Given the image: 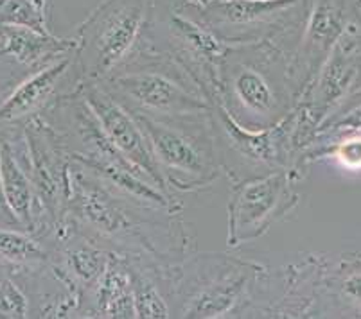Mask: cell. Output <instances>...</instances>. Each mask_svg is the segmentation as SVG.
<instances>
[{
	"label": "cell",
	"instance_id": "obj_7",
	"mask_svg": "<svg viewBox=\"0 0 361 319\" xmlns=\"http://www.w3.org/2000/svg\"><path fill=\"white\" fill-rule=\"evenodd\" d=\"M153 0H101L78 25L75 65L83 83H99L139 51Z\"/></svg>",
	"mask_w": 361,
	"mask_h": 319
},
{
	"label": "cell",
	"instance_id": "obj_16",
	"mask_svg": "<svg viewBox=\"0 0 361 319\" xmlns=\"http://www.w3.org/2000/svg\"><path fill=\"white\" fill-rule=\"evenodd\" d=\"M0 135V183L6 203L25 232L36 237H47L51 226L32 182L24 131L16 130Z\"/></svg>",
	"mask_w": 361,
	"mask_h": 319
},
{
	"label": "cell",
	"instance_id": "obj_13",
	"mask_svg": "<svg viewBox=\"0 0 361 319\" xmlns=\"http://www.w3.org/2000/svg\"><path fill=\"white\" fill-rule=\"evenodd\" d=\"M83 85L74 51L20 77L0 94V133L22 130L63 95Z\"/></svg>",
	"mask_w": 361,
	"mask_h": 319
},
{
	"label": "cell",
	"instance_id": "obj_3",
	"mask_svg": "<svg viewBox=\"0 0 361 319\" xmlns=\"http://www.w3.org/2000/svg\"><path fill=\"white\" fill-rule=\"evenodd\" d=\"M266 265L228 253L191 251L175 265L171 318H246Z\"/></svg>",
	"mask_w": 361,
	"mask_h": 319
},
{
	"label": "cell",
	"instance_id": "obj_2",
	"mask_svg": "<svg viewBox=\"0 0 361 319\" xmlns=\"http://www.w3.org/2000/svg\"><path fill=\"white\" fill-rule=\"evenodd\" d=\"M214 101L243 127L277 126L297 104L288 74V52L270 42L228 45L219 63Z\"/></svg>",
	"mask_w": 361,
	"mask_h": 319
},
{
	"label": "cell",
	"instance_id": "obj_1",
	"mask_svg": "<svg viewBox=\"0 0 361 319\" xmlns=\"http://www.w3.org/2000/svg\"><path fill=\"white\" fill-rule=\"evenodd\" d=\"M183 206H166L114 190L71 160L65 215L111 251L176 264L195 251Z\"/></svg>",
	"mask_w": 361,
	"mask_h": 319
},
{
	"label": "cell",
	"instance_id": "obj_21",
	"mask_svg": "<svg viewBox=\"0 0 361 319\" xmlns=\"http://www.w3.org/2000/svg\"><path fill=\"white\" fill-rule=\"evenodd\" d=\"M347 133H361V97H357L345 110H341L331 120H327L320 127L317 137H338V135Z\"/></svg>",
	"mask_w": 361,
	"mask_h": 319
},
{
	"label": "cell",
	"instance_id": "obj_6",
	"mask_svg": "<svg viewBox=\"0 0 361 319\" xmlns=\"http://www.w3.org/2000/svg\"><path fill=\"white\" fill-rule=\"evenodd\" d=\"M131 113L180 115L211 110V101L185 68L164 52L147 47L99 81Z\"/></svg>",
	"mask_w": 361,
	"mask_h": 319
},
{
	"label": "cell",
	"instance_id": "obj_17",
	"mask_svg": "<svg viewBox=\"0 0 361 319\" xmlns=\"http://www.w3.org/2000/svg\"><path fill=\"white\" fill-rule=\"evenodd\" d=\"M310 318H361V255L327 258Z\"/></svg>",
	"mask_w": 361,
	"mask_h": 319
},
{
	"label": "cell",
	"instance_id": "obj_19",
	"mask_svg": "<svg viewBox=\"0 0 361 319\" xmlns=\"http://www.w3.org/2000/svg\"><path fill=\"white\" fill-rule=\"evenodd\" d=\"M0 264L15 271L49 268V242L22 228H0Z\"/></svg>",
	"mask_w": 361,
	"mask_h": 319
},
{
	"label": "cell",
	"instance_id": "obj_11",
	"mask_svg": "<svg viewBox=\"0 0 361 319\" xmlns=\"http://www.w3.org/2000/svg\"><path fill=\"white\" fill-rule=\"evenodd\" d=\"M231 185L226 205V244L231 249L261 239L275 223L286 219L300 203V194L295 190L297 182L288 170L248 177Z\"/></svg>",
	"mask_w": 361,
	"mask_h": 319
},
{
	"label": "cell",
	"instance_id": "obj_14",
	"mask_svg": "<svg viewBox=\"0 0 361 319\" xmlns=\"http://www.w3.org/2000/svg\"><path fill=\"white\" fill-rule=\"evenodd\" d=\"M22 131L27 146L32 182L52 232L63 219L67 208L71 158L54 127L44 117L29 120Z\"/></svg>",
	"mask_w": 361,
	"mask_h": 319
},
{
	"label": "cell",
	"instance_id": "obj_4",
	"mask_svg": "<svg viewBox=\"0 0 361 319\" xmlns=\"http://www.w3.org/2000/svg\"><path fill=\"white\" fill-rule=\"evenodd\" d=\"M42 117L54 127L72 162L83 167L101 183L144 201L183 206L178 197L153 185L116 149L80 88L58 99Z\"/></svg>",
	"mask_w": 361,
	"mask_h": 319
},
{
	"label": "cell",
	"instance_id": "obj_10",
	"mask_svg": "<svg viewBox=\"0 0 361 319\" xmlns=\"http://www.w3.org/2000/svg\"><path fill=\"white\" fill-rule=\"evenodd\" d=\"M221 173L231 183L293 167L291 113L268 130H248L238 124L219 103L211 106Z\"/></svg>",
	"mask_w": 361,
	"mask_h": 319
},
{
	"label": "cell",
	"instance_id": "obj_22",
	"mask_svg": "<svg viewBox=\"0 0 361 319\" xmlns=\"http://www.w3.org/2000/svg\"><path fill=\"white\" fill-rule=\"evenodd\" d=\"M0 140H2V135H0ZM0 228H22L15 219V215L11 213V210H9L8 203H6L4 192H2V183H0Z\"/></svg>",
	"mask_w": 361,
	"mask_h": 319
},
{
	"label": "cell",
	"instance_id": "obj_9",
	"mask_svg": "<svg viewBox=\"0 0 361 319\" xmlns=\"http://www.w3.org/2000/svg\"><path fill=\"white\" fill-rule=\"evenodd\" d=\"M307 0H211L189 11L226 45L270 44L290 54L297 44Z\"/></svg>",
	"mask_w": 361,
	"mask_h": 319
},
{
	"label": "cell",
	"instance_id": "obj_23",
	"mask_svg": "<svg viewBox=\"0 0 361 319\" xmlns=\"http://www.w3.org/2000/svg\"><path fill=\"white\" fill-rule=\"evenodd\" d=\"M175 2H182V4L187 6H196V8H202V6L209 4L211 0H175Z\"/></svg>",
	"mask_w": 361,
	"mask_h": 319
},
{
	"label": "cell",
	"instance_id": "obj_8",
	"mask_svg": "<svg viewBox=\"0 0 361 319\" xmlns=\"http://www.w3.org/2000/svg\"><path fill=\"white\" fill-rule=\"evenodd\" d=\"M144 44L173 58L203 88L209 101L218 94L219 63L228 45L175 0H153Z\"/></svg>",
	"mask_w": 361,
	"mask_h": 319
},
{
	"label": "cell",
	"instance_id": "obj_18",
	"mask_svg": "<svg viewBox=\"0 0 361 319\" xmlns=\"http://www.w3.org/2000/svg\"><path fill=\"white\" fill-rule=\"evenodd\" d=\"M75 318H137L126 258L114 251L99 280L81 296Z\"/></svg>",
	"mask_w": 361,
	"mask_h": 319
},
{
	"label": "cell",
	"instance_id": "obj_15",
	"mask_svg": "<svg viewBox=\"0 0 361 319\" xmlns=\"http://www.w3.org/2000/svg\"><path fill=\"white\" fill-rule=\"evenodd\" d=\"M80 92L99 120L106 137L110 138V142L116 146V149L126 158L131 165L137 167L153 185L159 187L166 194L176 196L162 182V176H160L155 158L149 149L146 135H144L142 127L139 126L133 113L126 110L117 99L111 97L99 83H83L80 87Z\"/></svg>",
	"mask_w": 361,
	"mask_h": 319
},
{
	"label": "cell",
	"instance_id": "obj_5",
	"mask_svg": "<svg viewBox=\"0 0 361 319\" xmlns=\"http://www.w3.org/2000/svg\"><path fill=\"white\" fill-rule=\"evenodd\" d=\"M133 117L146 135L162 182L173 194L205 190L223 174L211 110Z\"/></svg>",
	"mask_w": 361,
	"mask_h": 319
},
{
	"label": "cell",
	"instance_id": "obj_20",
	"mask_svg": "<svg viewBox=\"0 0 361 319\" xmlns=\"http://www.w3.org/2000/svg\"><path fill=\"white\" fill-rule=\"evenodd\" d=\"M52 0H0V24L52 32Z\"/></svg>",
	"mask_w": 361,
	"mask_h": 319
},
{
	"label": "cell",
	"instance_id": "obj_12",
	"mask_svg": "<svg viewBox=\"0 0 361 319\" xmlns=\"http://www.w3.org/2000/svg\"><path fill=\"white\" fill-rule=\"evenodd\" d=\"M361 18V0H307L297 44L288 54L295 101L326 61L347 29Z\"/></svg>",
	"mask_w": 361,
	"mask_h": 319
}]
</instances>
